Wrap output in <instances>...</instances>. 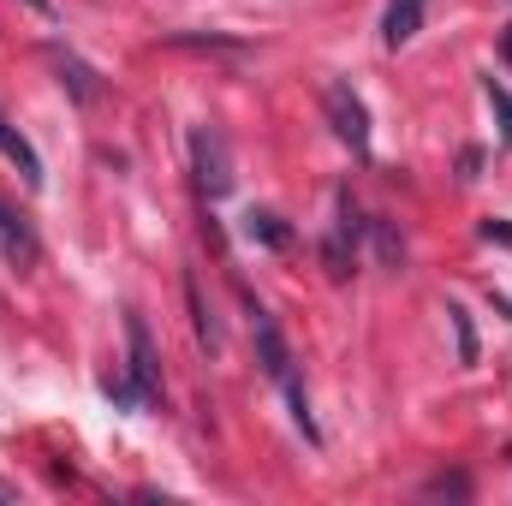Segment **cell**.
<instances>
[{"label":"cell","instance_id":"1","mask_svg":"<svg viewBox=\"0 0 512 506\" xmlns=\"http://www.w3.org/2000/svg\"><path fill=\"white\" fill-rule=\"evenodd\" d=\"M191 173H197V191H203L209 203H221V197L239 185V173H233V143H227L221 126H191Z\"/></svg>","mask_w":512,"mask_h":506},{"label":"cell","instance_id":"2","mask_svg":"<svg viewBox=\"0 0 512 506\" xmlns=\"http://www.w3.org/2000/svg\"><path fill=\"white\" fill-rule=\"evenodd\" d=\"M322 108H328V126H334V137H340L352 155H370V108H364V96H358L352 84H328Z\"/></svg>","mask_w":512,"mask_h":506},{"label":"cell","instance_id":"3","mask_svg":"<svg viewBox=\"0 0 512 506\" xmlns=\"http://www.w3.org/2000/svg\"><path fill=\"white\" fill-rule=\"evenodd\" d=\"M126 352H131V381L143 387V399H155L161 393V352H155V334L137 310H126Z\"/></svg>","mask_w":512,"mask_h":506},{"label":"cell","instance_id":"4","mask_svg":"<svg viewBox=\"0 0 512 506\" xmlns=\"http://www.w3.org/2000/svg\"><path fill=\"white\" fill-rule=\"evenodd\" d=\"M251 340H256V358H262V370L280 381L286 370H292V352H286V334H280V322L262 310V304H251Z\"/></svg>","mask_w":512,"mask_h":506},{"label":"cell","instance_id":"5","mask_svg":"<svg viewBox=\"0 0 512 506\" xmlns=\"http://www.w3.org/2000/svg\"><path fill=\"white\" fill-rule=\"evenodd\" d=\"M54 66H60V84L72 90V102H78V108L102 102V84H96V72H90V66L78 60V54H60V48H54Z\"/></svg>","mask_w":512,"mask_h":506},{"label":"cell","instance_id":"6","mask_svg":"<svg viewBox=\"0 0 512 506\" xmlns=\"http://www.w3.org/2000/svg\"><path fill=\"white\" fill-rule=\"evenodd\" d=\"M0 155H6V161H12V167L24 173V185H30V191L42 185V161H36V149H30V137H24V131H12L6 120H0Z\"/></svg>","mask_w":512,"mask_h":506},{"label":"cell","instance_id":"7","mask_svg":"<svg viewBox=\"0 0 512 506\" xmlns=\"http://www.w3.org/2000/svg\"><path fill=\"white\" fill-rule=\"evenodd\" d=\"M417 24H423V0H393L382 18V42L387 48H405L417 36Z\"/></svg>","mask_w":512,"mask_h":506},{"label":"cell","instance_id":"8","mask_svg":"<svg viewBox=\"0 0 512 506\" xmlns=\"http://www.w3.org/2000/svg\"><path fill=\"white\" fill-rule=\"evenodd\" d=\"M185 304H191V328H197V346L215 358V352H221V322H215V310L203 304V286H197V280H185Z\"/></svg>","mask_w":512,"mask_h":506},{"label":"cell","instance_id":"9","mask_svg":"<svg viewBox=\"0 0 512 506\" xmlns=\"http://www.w3.org/2000/svg\"><path fill=\"white\" fill-rule=\"evenodd\" d=\"M245 239L262 245V251H286V245H292V227H286L274 209H251V215H245Z\"/></svg>","mask_w":512,"mask_h":506},{"label":"cell","instance_id":"10","mask_svg":"<svg viewBox=\"0 0 512 506\" xmlns=\"http://www.w3.org/2000/svg\"><path fill=\"white\" fill-rule=\"evenodd\" d=\"M280 387H286V405H292V423H298V435L316 447V441H322V429H316V417H310V399H304V381H298V370H286V376H280Z\"/></svg>","mask_w":512,"mask_h":506},{"label":"cell","instance_id":"11","mask_svg":"<svg viewBox=\"0 0 512 506\" xmlns=\"http://www.w3.org/2000/svg\"><path fill=\"white\" fill-rule=\"evenodd\" d=\"M0 245H6L12 262H36V239H30V227H24L18 215H6V209H0Z\"/></svg>","mask_w":512,"mask_h":506},{"label":"cell","instance_id":"12","mask_svg":"<svg viewBox=\"0 0 512 506\" xmlns=\"http://www.w3.org/2000/svg\"><path fill=\"white\" fill-rule=\"evenodd\" d=\"M352 262H358V245H352V239H340V233L322 239V268H328V280H346Z\"/></svg>","mask_w":512,"mask_h":506},{"label":"cell","instance_id":"13","mask_svg":"<svg viewBox=\"0 0 512 506\" xmlns=\"http://www.w3.org/2000/svg\"><path fill=\"white\" fill-rule=\"evenodd\" d=\"M370 239H376L382 268H393V274H399V268H405V239L393 233V221H382V215H376V221H370Z\"/></svg>","mask_w":512,"mask_h":506},{"label":"cell","instance_id":"14","mask_svg":"<svg viewBox=\"0 0 512 506\" xmlns=\"http://www.w3.org/2000/svg\"><path fill=\"white\" fill-rule=\"evenodd\" d=\"M447 322H453V340H459V364H477V328H471V310H465V304H447Z\"/></svg>","mask_w":512,"mask_h":506},{"label":"cell","instance_id":"15","mask_svg":"<svg viewBox=\"0 0 512 506\" xmlns=\"http://www.w3.org/2000/svg\"><path fill=\"white\" fill-rule=\"evenodd\" d=\"M483 96H489V108H495V120H501V137L512 143V90L495 84V78H483Z\"/></svg>","mask_w":512,"mask_h":506},{"label":"cell","instance_id":"16","mask_svg":"<svg viewBox=\"0 0 512 506\" xmlns=\"http://www.w3.org/2000/svg\"><path fill=\"white\" fill-rule=\"evenodd\" d=\"M102 393H108L120 411H137V405H143V387H137L131 376H108V381H102Z\"/></svg>","mask_w":512,"mask_h":506},{"label":"cell","instance_id":"17","mask_svg":"<svg viewBox=\"0 0 512 506\" xmlns=\"http://www.w3.org/2000/svg\"><path fill=\"white\" fill-rule=\"evenodd\" d=\"M423 495H435V501H441V495H447V501H471V477H459V471H453V477H429Z\"/></svg>","mask_w":512,"mask_h":506},{"label":"cell","instance_id":"18","mask_svg":"<svg viewBox=\"0 0 512 506\" xmlns=\"http://www.w3.org/2000/svg\"><path fill=\"white\" fill-rule=\"evenodd\" d=\"M483 179V149H465L459 155V185H477Z\"/></svg>","mask_w":512,"mask_h":506},{"label":"cell","instance_id":"19","mask_svg":"<svg viewBox=\"0 0 512 506\" xmlns=\"http://www.w3.org/2000/svg\"><path fill=\"white\" fill-rule=\"evenodd\" d=\"M483 239L501 245V251H512V221H483Z\"/></svg>","mask_w":512,"mask_h":506},{"label":"cell","instance_id":"20","mask_svg":"<svg viewBox=\"0 0 512 506\" xmlns=\"http://www.w3.org/2000/svg\"><path fill=\"white\" fill-rule=\"evenodd\" d=\"M30 12H42V18H54V0H24Z\"/></svg>","mask_w":512,"mask_h":506},{"label":"cell","instance_id":"21","mask_svg":"<svg viewBox=\"0 0 512 506\" xmlns=\"http://www.w3.org/2000/svg\"><path fill=\"white\" fill-rule=\"evenodd\" d=\"M501 60H507V66H512V24H507V30H501Z\"/></svg>","mask_w":512,"mask_h":506}]
</instances>
